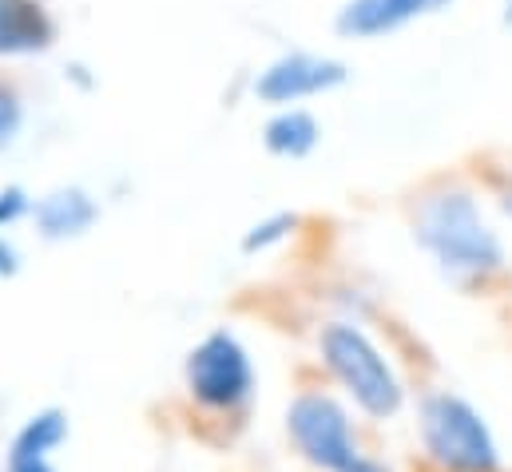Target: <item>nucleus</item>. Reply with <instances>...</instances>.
<instances>
[{"label":"nucleus","instance_id":"1","mask_svg":"<svg viewBox=\"0 0 512 472\" xmlns=\"http://www.w3.org/2000/svg\"><path fill=\"white\" fill-rule=\"evenodd\" d=\"M417 242L457 282L485 278L501 266V238L465 191H441L417 207Z\"/></svg>","mask_w":512,"mask_h":472},{"label":"nucleus","instance_id":"2","mask_svg":"<svg viewBox=\"0 0 512 472\" xmlns=\"http://www.w3.org/2000/svg\"><path fill=\"white\" fill-rule=\"evenodd\" d=\"M421 445L441 472H501V453L485 417L449 389L421 401Z\"/></svg>","mask_w":512,"mask_h":472},{"label":"nucleus","instance_id":"3","mask_svg":"<svg viewBox=\"0 0 512 472\" xmlns=\"http://www.w3.org/2000/svg\"><path fill=\"white\" fill-rule=\"evenodd\" d=\"M322 361L342 381V389L370 413V417H393L401 409V381L389 369V361L378 354V346L346 322H334L322 330Z\"/></svg>","mask_w":512,"mask_h":472},{"label":"nucleus","instance_id":"4","mask_svg":"<svg viewBox=\"0 0 512 472\" xmlns=\"http://www.w3.org/2000/svg\"><path fill=\"white\" fill-rule=\"evenodd\" d=\"M286 429L294 449L326 472H346L358 461V445L350 433V417L346 409L326 397V393H298L294 405L286 409Z\"/></svg>","mask_w":512,"mask_h":472},{"label":"nucleus","instance_id":"5","mask_svg":"<svg viewBox=\"0 0 512 472\" xmlns=\"http://www.w3.org/2000/svg\"><path fill=\"white\" fill-rule=\"evenodd\" d=\"M187 389L207 409H235L251 397L255 369H251V357L239 346L235 334L215 330L191 350V357H187Z\"/></svg>","mask_w":512,"mask_h":472},{"label":"nucleus","instance_id":"6","mask_svg":"<svg viewBox=\"0 0 512 472\" xmlns=\"http://www.w3.org/2000/svg\"><path fill=\"white\" fill-rule=\"evenodd\" d=\"M346 80V68L338 60L326 56H310V52H290L282 60H274L262 76H258L255 92L266 104H294L302 96L338 88Z\"/></svg>","mask_w":512,"mask_h":472},{"label":"nucleus","instance_id":"7","mask_svg":"<svg viewBox=\"0 0 512 472\" xmlns=\"http://www.w3.org/2000/svg\"><path fill=\"white\" fill-rule=\"evenodd\" d=\"M64 437H68V417L60 409H44L28 417L24 429L12 437L4 472H56L52 453L64 445Z\"/></svg>","mask_w":512,"mask_h":472},{"label":"nucleus","instance_id":"8","mask_svg":"<svg viewBox=\"0 0 512 472\" xmlns=\"http://www.w3.org/2000/svg\"><path fill=\"white\" fill-rule=\"evenodd\" d=\"M449 0H350L338 16V32L346 36H382L417 16L445 8Z\"/></svg>","mask_w":512,"mask_h":472},{"label":"nucleus","instance_id":"9","mask_svg":"<svg viewBox=\"0 0 512 472\" xmlns=\"http://www.w3.org/2000/svg\"><path fill=\"white\" fill-rule=\"evenodd\" d=\"M96 215H100V207L80 187H60V191H52V195H44L36 203V227H40V235L52 238V242L80 238L96 223Z\"/></svg>","mask_w":512,"mask_h":472},{"label":"nucleus","instance_id":"10","mask_svg":"<svg viewBox=\"0 0 512 472\" xmlns=\"http://www.w3.org/2000/svg\"><path fill=\"white\" fill-rule=\"evenodd\" d=\"M52 36L40 4L32 0H0V52L44 48Z\"/></svg>","mask_w":512,"mask_h":472},{"label":"nucleus","instance_id":"11","mask_svg":"<svg viewBox=\"0 0 512 472\" xmlns=\"http://www.w3.org/2000/svg\"><path fill=\"white\" fill-rule=\"evenodd\" d=\"M314 143H318V123H314L310 112L290 108V112H282V116H274L266 123V147L274 155L298 159V155L314 151Z\"/></svg>","mask_w":512,"mask_h":472},{"label":"nucleus","instance_id":"12","mask_svg":"<svg viewBox=\"0 0 512 472\" xmlns=\"http://www.w3.org/2000/svg\"><path fill=\"white\" fill-rule=\"evenodd\" d=\"M294 227H298V215H274V219H266V223L251 227V235L243 238V250H251V254H255V250H266V246L282 242Z\"/></svg>","mask_w":512,"mask_h":472},{"label":"nucleus","instance_id":"13","mask_svg":"<svg viewBox=\"0 0 512 472\" xmlns=\"http://www.w3.org/2000/svg\"><path fill=\"white\" fill-rule=\"evenodd\" d=\"M16 127H20V104H16V96L0 84V147L16 135Z\"/></svg>","mask_w":512,"mask_h":472},{"label":"nucleus","instance_id":"14","mask_svg":"<svg viewBox=\"0 0 512 472\" xmlns=\"http://www.w3.org/2000/svg\"><path fill=\"white\" fill-rule=\"evenodd\" d=\"M24 211H28V195H24L20 187H8V191H0V227L16 223Z\"/></svg>","mask_w":512,"mask_h":472},{"label":"nucleus","instance_id":"15","mask_svg":"<svg viewBox=\"0 0 512 472\" xmlns=\"http://www.w3.org/2000/svg\"><path fill=\"white\" fill-rule=\"evenodd\" d=\"M16 270H20V254H16V246L8 238L0 235V278H12Z\"/></svg>","mask_w":512,"mask_h":472},{"label":"nucleus","instance_id":"16","mask_svg":"<svg viewBox=\"0 0 512 472\" xmlns=\"http://www.w3.org/2000/svg\"><path fill=\"white\" fill-rule=\"evenodd\" d=\"M346 472H389V469H385V465H378V461H370V457H358V461H354Z\"/></svg>","mask_w":512,"mask_h":472},{"label":"nucleus","instance_id":"17","mask_svg":"<svg viewBox=\"0 0 512 472\" xmlns=\"http://www.w3.org/2000/svg\"><path fill=\"white\" fill-rule=\"evenodd\" d=\"M509 211H512V195H509Z\"/></svg>","mask_w":512,"mask_h":472}]
</instances>
